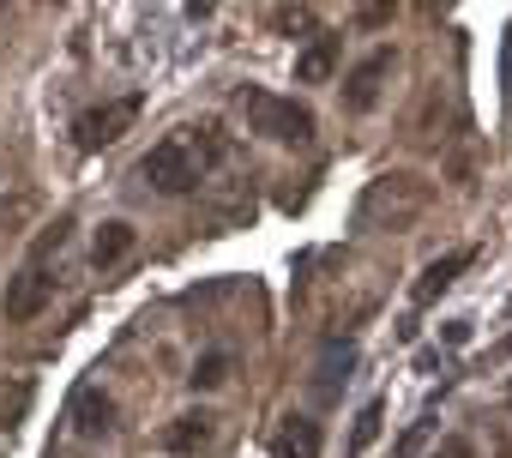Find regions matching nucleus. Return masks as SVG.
Listing matches in <instances>:
<instances>
[{
  "mask_svg": "<svg viewBox=\"0 0 512 458\" xmlns=\"http://www.w3.org/2000/svg\"><path fill=\"white\" fill-rule=\"evenodd\" d=\"M61 242H67V223L43 229V236H37V248L25 254V266L7 278V296H0L7 320H37V314L49 308V296H55V272H49V260L61 254Z\"/></svg>",
  "mask_w": 512,
  "mask_h": 458,
  "instance_id": "1",
  "label": "nucleus"
},
{
  "mask_svg": "<svg viewBox=\"0 0 512 458\" xmlns=\"http://www.w3.org/2000/svg\"><path fill=\"white\" fill-rule=\"evenodd\" d=\"M235 109L247 115V133H260L272 145H308L314 139V109L296 103V97H278V91H241Z\"/></svg>",
  "mask_w": 512,
  "mask_h": 458,
  "instance_id": "2",
  "label": "nucleus"
},
{
  "mask_svg": "<svg viewBox=\"0 0 512 458\" xmlns=\"http://www.w3.org/2000/svg\"><path fill=\"white\" fill-rule=\"evenodd\" d=\"M205 175V157L193 151V139H163L139 157V181H151L157 193H193Z\"/></svg>",
  "mask_w": 512,
  "mask_h": 458,
  "instance_id": "3",
  "label": "nucleus"
},
{
  "mask_svg": "<svg viewBox=\"0 0 512 458\" xmlns=\"http://www.w3.org/2000/svg\"><path fill=\"white\" fill-rule=\"evenodd\" d=\"M133 121H139V97L97 103V109H85V115L73 121V145H79V151H103V145H115Z\"/></svg>",
  "mask_w": 512,
  "mask_h": 458,
  "instance_id": "4",
  "label": "nucleus"
},
{
  "mask_svg": "<svg viewBox=\"0 0 512 458\" xmlns=\"http://www.w3.org/2000/svg\"><path fill=\"white\" fill-rule=\"evenodd\" d=\"M386 79H392V49H374V55L344 79V109H350V115H368V109L380 103Z\"/></svg>",
  "mask_w": 512,
  "mask_h": 458,
  "instance_id": "5",
  "label": "nucleus"
},
{
  "mask_svg": "<svg viewBox=\"0 0 512 458\" xmlns=\"http://www.w3.org/2000/svg\"><path fill=\"white\" fill-rule=\"evenodd\" d=\"M278 458H320V422L314 416H284V428L272 434Z\"/></svg>",
  "mask_w": 512,
  "mask_h": 458,
  "instance_id": "6",
  "label": "nucleus"
},
{
  "mask_svg": "<svg viewBox=\"0 0 512 458\" xmlns=\"http://www.w3.org/2000/svg\"><path fill=\"white\" fill-rule=\"evenodd\" d=\"M133 242H139V236H133V223H121V217L103 223V229H97V242H91V266H97V272H115V266L133 254Z\"/></svg>",
  "mask_w": 512,
  "mask_h": 458,
  "instance_id": "7",
  "label": "nucleus"
},
{
  "mask_svg": "<svg viewBox=\"0 0 512 458\" xmlns=\"http://www.w3.org/2000/svg\"><path fill=\"white\" fill-rule=\"evenodd\" d=\"M464 266H470V248H458V254H446V260H434V266H428V272L416 278V290H410V302H416V308H428V302H434L440 290H452V278H458Z\"/></svg>",
  "mask_w": 512,
  "mask_h": 458,
  "instance_id": "8",
  "label": "nucleus"
},
{
  "mask_svg": "<svg viewBox=\"0 0 512 458\" xmlns=\"http://www.w3.org/2000/svg\"><path fill=\"white\" fill-rule=\"evenodd\" d=\"M338 67V37H314L302 55H296V85H326Z\"/></svg>",
  "mask_w": 512,
  "mask_h": 458,
  "instance_id": "9",
  "label": "nucleus"
},
{
  "mask_svg": "<svg viewBox=\"0 0 512 458\" xmlns=\"http://www.w3.org/2000/svg\"><path fill=\"white\" fill-rule=\"evenodd\" d=\"M67 416H73V428H79V434H103L115 410H109V398H103L97 386H79V392H73V410H67Z\"/></svg>",
  "mask_w": 512,
  "mask_h": 458,
  "instance_id": "10",
  "label": "nucleus"
},
{
  "mask_svg": "<svg viewBox=\"0 0 512 458\" xmlns=\"http://www.w3.org/2000/svg\"><path fill=\"white\" fill-rule=\"evenodd\" d=\"M350 362H356V344H350V338H332V344H326V356H320V398H332V392H338V374H344Z\"/></svg>",
  "mask_w": 512,
  "mask_h": 458,
  "instance_id": "11",
  "label": "nucleus"
},
{
  "mask_svg": "<svg viewBox=\"0 0 512 458\" xmlns=\"http://www.w3.org/2000/svg\"><path fill=\"white\" fill-rule=\"evenodd\" d=\"M211 440V416L199 410V416H181L175 428H169V452H193V446H205Z\"/></svg>",
  "mask_w": 512,
  "mask_h": 458,
  "instance_id": "12",
  "label": "nucleus"
},
{
  "mask_svg": "<svg viewBox=\"0 0 512 458\" xmlns=\"http://www.w3.org/2000/svg\"><path fill=\"white\" fill-rule=\"evenodd\" d=\"M187 380H193V386H205V392H211V386H223V380H229V356H217V350H211V356H199Z\"/></svg>",
  "mask_w": 512,
  "mask_h": 458,
  "instance_id": "13",
  "label": "nucleus"
},
{
  "mask_svg": "<svg viewBox=\"0 0 512 458\" xmlns=\"http://www.w3.org/2000/svg\"><path fill=\"white\" fill-rule=\"evenodd\" d=\"M374 434H380V404H368V410H362V416H356V440H350V452H356V458H362V452H368V446H374Z\"/></svg>",
  "mask_w": 512,
  "mask_h": 458,
  "instance_id": "14",
  "label": "nucleus"
},
{
  "mask_svg": "<svg viewBox=\"0 0 512 458\" xmlns=\"http://www.w3.org/2000/svg\"><path fill=\"white\" fill-rule=\"evenodd\" d=\"M500 91H506V109H512V25L500 37Z\"/></svg>",
  "mask_w": 512,
  "mask_h": 458,
  "instance_id": "15",
  "label": "nucleus"
},
{
  "mask_svg": "<svg viewBox=\"0 0 512 458\" xmlns=\"http://www.w3.org/2000/svg\"><path fill=\"white\" fill-rule=\"evenodd\" d=\"M434 458H476V446H470L464 434H446V440L434 446Z\"/></svg>",
  "mask_w": 512,
  "mask_h": 458,
  "instance_id": "16",
  "label": "nucleus"
},
{
  "mask_svg": "<svg viewBox=\"0 0 512 458\" xmlns=\"http://www.w3.org/2000/svg\"><path fill=\"white\" fill-rule=\"evenodd\" d=\"M428 428H434V422H416V428H410V434H404V446H398V458H410V452H416V446H422V440H428Z\"/></svg>",
  "mask_w": 512,
  "mask_h": 458,
  "instance_id": "17",
  "label": "nucleus"
},
{
  "mask_svg": "<svg viewBox=\"0 0 512 458\" xmlns=\"http://www.w3.org/2000/svg\"><path fill=\"white\" fill-rule=\"evenodd\" d=\"M187 7H193V13H211V0H187Z\"/></svg>",
  "mask_w": 512,
  "mask_h": 458,
  "instance_id": "18",
  "label": "nucleus"
},
{
  "mask_svg": "<svg viewBox=\"0 0 512 458\" xmlns=\"http://www.w3.org/2000/svg\"><path fill=\"white\" fill-rule=\"evenodd\" d=\"M506 404H512V386H506Z\"/></svg>",
  "mask_w": 512,
  "mask_h": 458,
  "instance_id": "19",
  "label": "nucleus"
}]
</instances>
